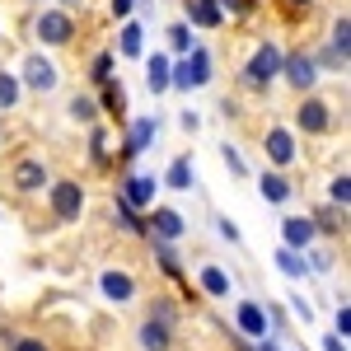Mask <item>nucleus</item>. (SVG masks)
<instances>
[{
	"label": "nucleus",
	"mask_w": 351,
	"mask_h": 351,
	"mask_svg": "<svg viewBox=\"0 0 351 351\" xmlns=\"http://www.w3.org/2000/svg\"><path fill=\"white\" fill-rule=\"evenodd\" d=\"M169 43H173V52L188 56L192 52V28L188 24H173V28H169Z\"/></svg>",
	"instance_id": "obj_26"
},
{
	"label": "nucleus",
	"mask_w": 351,
	"mask_h": 351,
	"mask_svg": "<svg viewBox=\"0 0 351 351\" xmlns=\"http://www.w3.org/2000/svg\"><path fill=\"white\" fill-rule=\"evenodd\" d=\"M291 5H314V0H291Z\"/></svg>",
	"instance_id": "obj_41"
},
{
	"label": "nucleus",
	"mask_w": 351,
	"mask_h": 351,
	"mask_svg": "<svg viewBox=\"0 0 351 351\" xmlns=\"http://www.w3.org/2000/svg\"><path fill=\"white\" fill-rule=\"evenodd\" d=\"M19 104V80L10 71H0V108H14Z\"/></svg>",
	"instance_id": "obj_25"
},
{
	"label": "nucleus",
	"mask_w": 351,
	"mask_h": 351,
	"mask_svg": "<svg viewBox=\"0 0 351 351\" xmlns=\"http://www.w3.org/2000/svg\"><path fill=\"white\" fill-rule=\"evenodd\" d=\"M225 164H230L234 173H243V160H239V155H234V150H230V145H225Z\"/></svg>",
	"instance_id": "obj_37"
},
{
	"label": "nucleus",
	"mask_w": 351,
	"mask_h": 351,
	"mask_svg": "<svg viewBox=\"0 0 351 351\" xmlns=\"http://www.w3.org/2000/svg\"><path fill=\"white\" fill-rule=\"evenodd\" d=\"M141 347L145 351H169V328L155 324V319H145V328H141Z\"/></svg>",
	"instance_id": "obj_20"
},
{
	"label": "nucleus",
	"mask_w": 351,
	"mask_h": 351,
	"mask_svg": "<svg viewBox=\"0 0 351 351\" xmlns=\"http://www.w3.org/2000/svg\"><path fill=\"white\" fill-rule=\"evenodd\" d=\"M281 234H286V248L300 253V248H309V243H314L319 225H314V220H304V216H286V220H281Z\"/></svg>",
	"instance_id": "obj_8"
},
{
	"label": "nucleus",
	"mask_w": 351,
	"mask_h": 351,
	"mask_svg": "<svg viewBox=\"0 0 351 351\" xmlns=\"http://www.w3.org/2000/svg\"><path fill=\"white\" fill-rule=\"evenodd\" d=\"M47 202H52V216L56 220H80L84 211V188L75 178H56L52 192H47Z\"/></svg>",
	"instance_id": "obj_2"
},
{
	"label": "nucleus",
	"mask_w": 351,
	"mask_h": 351,
	"mask_svg": "<svg viewBox=\"0 0 351 351\" xmlns=\"http://www.w3.org/2000/svg\"><path fill=\"white\" fill-rule=\"evenodd\" d=\"M99 291H104L112 304H132L136 281H132V271H104V276H99Z\"/></svg>",
	"instance_id": "obj_6"
},
{
	"label": "nucleus",
	"mask_w": 351,
	"mask_h": 351,
	"mask_svg": "<svg viewBox=\"0 0 351 351\" xmlns=\"http://www.w3.org/2000/svg\"><path fill=\"white\" fill-rule=\"evenodd\" d=\"M10 183H14L19 192H38L43 183H47V169H43V160H19L14 173H10Z\"/></svg>",
	"instance_id": "obj_13"
},
{
	"label": "nucleus",
	"mask_w": 351,
	"mask_h": 351,
	"mask_svg": "<svg viewBox=\"0 0 351 351\" xmlns=\"http://www.w3.org/2000/svg\"><path fill=\"white\" fill-rule=\"evenodd\" d=\"M324 351H347V342L342 337H324Z\"/></svg>",
	"instance_id": "obj_38"
},
{
	"label": "nucleus",
	"mask_w": 351,
	"mask_h": 351,
	"mask_svg": "<svg viewBox=\"0 0 351 351\" xmlns=\"http://www.w3.org/2000/svg\"><path fill=\"white\" fill-rule=\"evenodd\" d=\"M276 75H281V47L276 43H263L253 52V61H248V84H271Z\"/></svg>",
	"instance_id": "obj_3"
},
{
	"label": "nucleus",
	"mask_w": 351,
	"mask_h": 351,
	"mask_svg": "<svg viewBox=\"0 0 351 351\" xmlns=\"http://www.w3.org/2000/svg\"><path fill=\"white\" fill-rule=\"evenodd\" d=\"M211 80V52L206 47H192L183 61H173V71H169V89H202V84Z\"/></svg>",
	"instance_id": "obj_1"
},
{
	"label": "nucleus",
	"mask_w": 351,
	"mask_h": 351,
	"mask_svg": "<svg viewBox=\"0 0 351 351\" xmlns=\"http://www.w3.org/2000/svg\"><path fill=\"white\" fill-rule=\"evenodd\" d=\"M328 197H332L337 206H347V202H351V178H347V173H342V178H332V188H328Z\"/></svg>",
	"instance_id": "obj_28"
},
{
	"label": "nucleus",
	"mask_w": 351,
	"mask_h": 351,
	"mask_svg": "<svg viewBox=\"0 0 351 351\" xmlns=\"http://www.w3.org/2000/svg\"><path fill=\"white\" fill-rule=\"evenodd\" d=\"M104 104H108V112H117L122 117V108H127V94H122V84L108 80V94H104Z\"/></svg>",
	"instance_id": "obj_29"
},
{
	"label": "nucleus",
	"mask_w": 351,
	"mask_h": 351,
	"mask_svg": "<svg viewBox=\"0 0 351 351\" xmlns=\"http://www.w3.org/2000/svg\"><path fill=\"white\" fill-rule=\"evenodd\" d=\"M304 267H319V271H328V267H332V258H328L324 248H319V253H309V263H304Z\"/></svg>",
	"instance_id": "obj_35"
},
{
	"label": "nucleus",
	"mask_w": 351,
	"mask_h": 351,
	"mask_svg": "<svg viewBox=\"0 0 351 351\" xmlns=\"http://www.w3.org/2000/svg\"><path fill=\"white\" fill-rule=\"evenodd\" d=\"M24 84L38 89V94H52L56 84H61V75H56V66L43 52H33V56H24Z\"/></svg>",
	"instance_id": "obj_4"
},
{
	"label": "nucleus",
	"mask_w": 351,
	"mask_h": 351,
	"mask_svg": "<svg viewBox=\"0 0 351 351\" xmlns=\"http://www.w3.org/2000/svg\"><path fill=\"white\" fill-rule=\"evenodd\" d=\"M295 122L304 127V132H328V127H332V112H328L324 99H304L300 112H295Z\"/></svg>",
	"instance_id": "obj_12"
},
{
	"label": "nucleus",
	"mask_w": 351,
	"mask_h": 351,
	"mask_svg": "<svg viewBox=\"0 0 351 351\" xmlns=\"http://www.w3.org/2000/svg\"><path fill=\"white\" fill-rule=\"evenodd\" d=\"M145 230H150V239H160V243H169V239H178L188 225H183V216L178 211H169V206H160L155 216L145 220Z\"/></svg>",
	"instance_id": "obj_7"
},
{
	"label": "nucleus",
	"mask_w": 351,
	"mask_h": 351,
	"mask_svg": "<svg viewBox=\"0 0 351 351\" xmlns=\"http://www.w3.org/2000/svg\"><path fill=\"white\" fill-rule=\"evenodd\" d=\"M188 19L197 28H220V5L216 0H188Z\"/></svg>",
	"instance_id": "obj_17"
},
{
	"label": "nucleus",
	"mask_w": 351,
	"mask_h": 351,
	"mask_svg": "<svg viewBox=\"0 0 351 351\" xmlns=\"http://www.w3.org/2000/svg\"><path fill=\"white\" fill-rule=\"evenodd\" d=\"M10 351H47V347H43L38 337H14V342H10Z\"/></svg>",
	"instance_id": "obj_33"
},
{
	"label": "nucleus",
	"mask_w": 351,
	"mask_h": 351,
	"mask_svg": "<svg viewBox=\"0 0 351 351\" xmlns=\"http://www.w3.org/2000/svg\"><path fill=\"white\" fill-rule=\"evenodd\" d=\"M164 183L173 192H188L192 188V155H178V160L169 164V173H164Z\"/></svg>",
	"instance_id": "obj_18"
},
{
	"label": "nucleus",
	"mask_w": 351,
	"mask_h": 351,
	"mask_svg": "<svg viewBox=\"0 0 351 351\" xmlns=\"http://www.w3.org/2000/svg\"><path fill=\"white\" fill-rule=\"evenodd\" d=\"M234 324H239V332H248V337H267V309L263 304H253V300H243L239 309H234Z\"/></svg>",
	"instance_id": "obj_9"
},
{
	"label": "nucleus",
	"mask_w": 351,
	"mask_h": 351,
	"mask_svg": "<svg viewBox=\"0 0 351 351\" xmlns=\"http://www.w3.org/2000/svg\"><path fill=\"white\" fill-rule=\"evenodd\" d=\"M132 5H136V0H112V14H117V19H127V14H132Z\"/></svg>",
	"instance_id": "obj_36"
},
{
	"label": "nucleus",
	"mask_w": 351,
	"mask_h": 351,
	"mask_svg": "<svg viewBox=\"0 0 351 351\" xmlns=\"http://www.w3.org/2000/svg\"><path fill=\"white\" fill-rule=\"evenodd\" d=\"M155 258L164 263V271H173V276H178V253H173L169 243H160V239H155Z\"/></svg>",
	"instance_id": "obj_31"
},
{
	"label": "nucleus",
	"mask_w": 351,
	"mask_h": 351,
	"mask_svg": "<svg viewBox=\"0 0 351 351\" xmlns=\"http://www.w3.org/2000/svg\"><path fill=\"white\" fill-rule=\"evenodd\" d=\"M169 71H173V61L160 56V52L145 61V84H150V94H164V89H169Z\"/></svg>",
	"instance_id": "obj_16"
},
{
	"label": "nucleus",
	"mask_w": 351,
	"mask_h": 351,
	"mask_svg": "<svg viewBox=\"0 0 351 351\" xmlns=\"http://www.w3.org/2000/svg\"><path fill=\"white\" fill-rule=\"evenodd\" d=\"M71 33H75L71 14H61V10H43V14H38V38H43L47 47H61V43H71Z\"/></svg>",
	"instance_id": "obj_5"
},
{
	"label": "nucleus",
	"mask_w": 351,
	"mask_h": 351,
	"mask_svg": "<svg viewBox=\"0 0 351 351\" xmlns=\"http://www.w3.org/2000/svg\"><path fill=\"white\" fill-rule=\"evenodd\" d=\"M281 71H286V80L295 84L300 94L319 80V71H314V61H309V56H281Z\"/></svg>",
	"instance_id": "obj_14"
},
{
	"label": "nucleus",
	"mask_w": 351,
	"mask_h": 351,
	"mask_svg": "<svg viewBox=\"0 0 351 351\" xmlns=\"http://www.w3.org/2000/svg\"><path fill=\"white\" fill-rule=\"evenodd\" d=\"M263 150L271 155V164H291V160H295V141H291L286 127H271L267 141H263Z\"/></svg>",
	"instance_id": "obj_15"
},
{
	"label": "nucleus",
	"mask_w": 351,
	"mask_h": 351,
	"mask_svg": "<svg viewBox=\"0 0 351 351\" xmlns=\"http://www.w3.org/2000/svg\"><path fill=\"white\" fill-rule=\"evenodd\" d=\"M197 281H202L206 295H230V276H225L220 267H202V271H197Z\"/></svg>",
	"instance_id": "obj_21"
},
{
	"label": "nucleus",
	"mask_w": 351,
	"mask_h": 351,
	"mask_svg": "<svg viewBox=\"0 0 351 351\" xmlns=\"http://www.w3.org/2000/svg\"><path fill=\"white\" fill-rule=\"evenodd\" d=\"M276 267L286 271V276H304V258H300V253H291V248H276Z\"/></svg>",
	"instance_id": "obj_23"
},
{
	"label": "nucleus",
	"mask_w": 351,
	"mask_h": 351,
	"mask_svg": "<svg viewBox=\"0 0 351 351\" xmlns=\"http://www.w3.org/2000/svg\"><path fill=\"white\" fill-rule=\"evenodd\" d=\"M291 192H295V188H291L281 173H263V197H267V202L281 206V202H291Z\"/></svg>",
	"instance_id": "obj_22"
},
{
	"label": "nucleus",
	"mask_w": 351,
	"mask_h": 351,
	"mask_svg": "<svg viewBox=\"0 0 351 351\" xmlns=\"http://www.w3.org/2000/svg\"><path fill=\"white\" fill-rule=\"evenodd\" d=\"M71 117H75V122H94V99H71Z\"/></svg>",
	"instance_id": "obj_30"
},
{
	"label": "nucleus",
	"mask_w": 351,
	"mask_h": 351,
	"mask_svg": "<svg viewBox=\"0 0 351 351\" xmlns=\"http://www.w3.org/2000/svg\"><path fill=\"white\" fill-rule=\"evenodd\" d=\"M71 10H84V0H61V14H71Z\"/></svg>",
	"instance_id": "obj_40"
},
{
	"label": "nucleus",
	"mask_w": 351,
	"mask_h": 351,
	"mask_svg": "<svg viewBox=\"0 0 351 351\" xmlns=\"http://www.w3.org/2000/svg\"><path fill=\"white\" fill-rule=\"evenodd\" d=\"M155 132H160V122H155V117H136L132 127H127V145H122V155L132 160V155H141V150H150Z\"/></svg>",
	"instance_id": "obj_10"
},
{
	"label": "nucleus",
	"mask_w": 351,
	"mask_h": 351,
	"mask_svg": "<svg viewBox=\"0 0 351 351\" xmlns=\"http://www.w3.org/2000/svg\"><path fill=\"white\" fill-rule=\"evenodd\" d=\"M337 332H342V342H347V332H351V309L347 304L337 309ZM337 332H332V337H337Z\"/></svg>",
	"instance_id": "obj_34"
},
{
	"label": "nucleus",
	"mask_w": 351,
	"mask_h": 351,
	"mask_svg": "<svg viewBox=\"0 0 351 351\" xmlns=\"http://www.w3.org/2000/svg\"><path fill=\"white\" fill-rule=\"evenodd\" d=\"M117 225H122V230H132V234H150V230H145V220H136V211L122 202V197H117Z\"/></svg>",
	"instance_id": "obj_24"
},
{
	"label": "nucleus",
	"mask_w": 351,
	"mask_h": 351,
	"mask_svg": "<svg viewBox=\"0 0 351 351\" xmlns=\"http://www.w3.org/2000/svg\"><path fill=\"white\" fill-rule=\"evenodd\" d=\"M258 351H281V342H276V337H263V342H258Z\"/></svg>",
	"instance_id": "obj_39"
},
{
	"label": "nucleus",
	"mask_w": 351,
	"mask_h": 351,
	"mask_svg": "<svg viewBox=\"0 0 351 351\" xmlns=\"http://www.w3.org/2000/svg\"><path fill=\"white\" fill-rule=\"evenodd\" d=\"M89 75H94V80H104V84H108V80H112V52H104V56H99Z\"/></svg>",
	"instance_id": "obj_32"
},
{
	"label": "nucleus",
	"mask_w": 351,
	"mask_h": 351,
	"mask_svg": "<svg viewBox=\"0 0 351 351\" xmlns=\"http://www.w3.org/2000/svg\"><path fill=\"white\" fill-rule=\"evenodd\" d=\"M150 319H155V324H164V328H173V319H178V309H173L169 300H155V309H150Z\"/></svg>",
	"instance_id": "obj_27"
},
{
	"label": "nucleus",
	"mask_w": 351,
	"mask_h": 351,
	"mask_svg": "<svg viewBox=\"0 0 351 351\" xmlns=\"http://www.w3.org/2000/svg\"><path fill=\"white\" fill-rule=\"evenodd\" d=\"M155 188H160V183H155V178H150V173H132V178H127V183H122V202H127V206H150V202H155Z\"/></svg>",
	"instance_id": "obj_11"
},
{
	"label": "nucleus",
	"mask_w": 351,
	"mask_h": 351,
	"mask_svg": "<svg viewBox=\"0 0 351 351\" xmlns=\"http://www.w3.org/2000/svg\"><path fill=\"white\" fill-rule=\"evenodd\" d=\"M141 47H145V28H141V24H122L117 52H122V56H141Z\"/></svg>",
	"instance_id": "obj_19"
}]
</instances>
